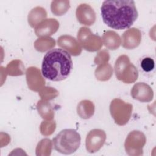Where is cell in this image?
<instances>
[{
  "mask_svg": "<svg viewBox=\"0 0 156 156\" xmlns=\"http://www.w3.org/2000/svg\"><path fill=\"white\" fill-rule=\"evenodd\" d=\"M101 11L104 23L117 30L129 28L138 18L135 2L131 0L105 1Z\"/></svg>",
  "mask_w": 156,
  "mask_h": 156,
  "instance_id": "6da1fadb",
  "label": "cell"
},
{
  "mask_svg": "<svg viewBox=\"0 0 156 156\" xmlns=\"http://www.w3.org/2000/svg\"><path fill=\"white\" fill-rule=\"evenodd\" d=\"M72 68L70 54L64 49L55 48L49 50L44 56L41 73L50 80L61 81L69 76Z\"/></svg>",
  "mask_w": 156,
  "mask_h": 156,
  "instance_id": "7a4b0ae2",
  "label": "cell"
},
{
  "mask_svg": "<svg viewBox=\"0 0 156 156\" xmlns=\"http://www.w3.org/2000/svg\"><path fill=\"white\" fill-rule=\"evenodd\" d=\"M80 141V134L72 129L62 130L52 139L54 149L66 155L75 152L79 147Z\"/></svg>",
  "mask_w": 156,
  "mask_h": 156,
  "instance_id": "3957f363",
  "label": "cell"
},
{
  "mask_svg": "<svg viewBox=\"0 0 156 156\" xmlns=\"http://www.w3.org/2000/svg\"><path fill=\"white\" fill-rule=\"evenodd\" d=\"M114 69L117 79L125 83H133L138 77L136 67L130 62L129 57L126 55H121L117 58Z\"/></svg>",
  "mask_w": 156,
  "mask_h": 156,
  "instance_id": "277c9868",
  "label": "cell"
},
{
  "mask_svg": "<svg viewBox=\"0 0 156 156\" xmlns=\"http://www.w3.org/2000/svg\"><path fill=\"white\" fill-rule=\"evenodd\" d=\"M133 106L119 98L113 99L110 104V112L115 122L119 126L126 125L130 120Z\"/></svg>",
  "mask_w": 156,
  "mask_h": 156,
  "instance_id": "5b68a950",
  "label": "cell"
},
{
  "mask_svg": "<svg viewBox=\"0 0 156 156\" xmlns=\"http://www.w3.org/2000/svg\"><path fill=\"white\" fill-rule=\"evenodd\" d=\"M77 41L83 49L88 52H96L100 50L103 43L102 38L94 34L90 29L81 27L77 32Z\"/></svg>",
  "mask_w": 156,
  "mask_h": 156,
  "instance_id": "8992f818",
  "label": "cell"
},
{
  "mask_svg": "<svg viewBox=\"0 0 156 156\" xmlns=\"http://www.w3.org/2000/svg\"><path fill=\"white\" fill-rule=\"evenodd\" d=\"M146 143L145 135L141 131L133 130L127 136L124 148L127 155L139 156L143 154V147Z\"/></svg>",
  "mask_w": 156,
  "mask_h": 156,
  "instance_id": "52a82bcc",
  "label": "cell"
},
{
  "mask_svg": "<svg viewBox=\"0 0 156 156\" xmlns=\"http://www.w3.org/2000/svg\"><path fill=\"white\" fill-rule=\"evenodd\" d=\"M106 137L105 131L102 129H94L90 130L85 140L87 151L90 153L98 152L104 146Z\"/></svg>",
  "mask_w": 156,
  "mask_h": 156,
  "instance_id": "ba28073f",
  "label": "cell"
},
{
  "mask_svg": "<svg viewBox=\"0 0 156 156\" xmlns=\"http://www.w3.org/2000/svg\"><path fill=\"white\" fill-rule=\"evenodd\" d=\"M40 70L35 66H30L26 71L27 86L34 91H39L45 85L46 81L42 76Z\"/></svg>",
  "mask_w": 156,
  "mask_h": 156,
  "instance_id": "9c48e42d",
  "label": "cell"
},
{
  "mask_svg": "<svg viewBox=\"0 0 156 156\" xmlns=\"http://www.w3.org/2000/svg\"><path fill=\"white\" fill-rule=\"evenodd\" d=\"M131 96L141 102H149L154 98L152 88L144 82L136 83L131 89Z\"/></svg>",
  "mask_w": 156,
  "mask_h": 156,
  "instance_id": "30bf717a",
  "label": "cell"
},
{
  "mask_svg": "<svg viewBox=\"0 0 156 156\" xmlns=\"http://www.w3.org/2000/svg\"><path fill=\"white\" fill-rule=\"evenodd\" d=\"M76 16L79 23L85 26L93 25L96 19V13L93 9L88 4L83 3L77 6Z\"/></svg>",
  "mask_w": 156,
  "mask_h": 156,
  "instance_id": "8fae6325",
  "label": "cell"
},
{
  "mask_svg": "<svg viewBox=\"0 0 156 156\" xmlns=\"http://www.w3.org/2000/svg\"><path fill=\"white\" fill-rule=\"evenodd\" d=\"M122 46L127 49H133L137 48L141 41V32L135 27L126 30L121 37Z\"/></svg>",
  "mask_w": 156,
  "mask_h": 156,
  "instance_id": "7c38bea8",
  "label": "cell"
},
{
  "mask_svg": "<svg viewBox=\"0 0 156 156\" xmlns=\"http://www.w3.org/2000/svg\"><path fill=\"white\" fill-rule=\"evenodd\" d=\"M57 44L73 56H78L82 52V47L77 40L69 35H63L59 37Z\"/></svg>",
  "mask_w": 156,
  "mask_h": 156,
  "instance_id": "4fadbf2b",
  "label": "cell"
},
{
  "mask_svg": "<svg viewBox=\"0 0 156 156\" xmlns=\"http://www.w3.org/2000/svg\"><path fill=\"white\" fill-rule=\"evenodd\" d=\"M59 28L58 21L54 18H48L41 21L35 27V34L40 37H49L55 34Z\"/></svg>",
  "mask_w": 156,
  "mask_h": 156,
  "instance_id": "5bb4252c",
  "label": "cell"
},
{
  "mask_svg": "<svg viewBox=\"0 0 156 156\" xmlns=\"http://www.w3.org/2000/svg\"><path fill=\"white\" fill-rule=\"evenodd\" d=\"M102 41L104 46L110 50H116L121 44L119 35L113 30L105 31L102 37Z\"/></svg>",
  "mask_w": 156,
  "mask_h": 156,
  "instance_id": "9a60e30c",
  "label": "cell"
},
{
  "mask_svg": "<svg viewBox=\"0 0 156 156\" xmlns=\"http://www.w3.org/2000/svg\"><path fill=\"white\" fill-rule=\"evenodd\" d=\"M47 12L46 10L41 7H35L29 13L27 16L28 23L30 27L35 28L41 21L46 20Z\"/></svg>",
  "mask_w": 156,
  "mask_h": 156,
  "instance_id": "2e32d148",
  "label": "cell"
},
{
  "mask_svg": "<svg viewBox=\"0 0 156 156\" xmlns=\"http://www.w3.org/2000/svg\"><path fill=\"white\" fill-rule=\"evenodd\" d=\"M94 105L90 100H82L77 105V115L82 119H87L92 117L94 113Z\"/></svg>",
  "mask_w": 156,
  "mask_h": 156,
  "instance_id": "e0dca14e",
  "label": "cell"
},
{
  "mask_svg": "<svg viewBox=\"0 0 156 156\" xmlns=\"http://www.w3.org/2000/svg\"><path fill=\"white\" fill-rule=\"evenodd\" d=\"M37 109L40 116L45 120H52L54 117V111L52 105L47 101L40 100L37 104Z\"/></svg>",
  "mask_w": 156,
  "mask_h": 156,
  "instance_id": "ac0fdd59",
  "label": "cell"
},
{
  "mask_svg": "<svg viewBox=\"0 0 156 156\" xmlns=\"http://www.w3.org/2000/svg\"><path fill=\"white\" fill-rule=\"evenodd\" d=\"M94 75L98 80L107 81L113 75V68L108 63L99 65L95 70Z\"/></svg>",
  "mask_w": 156,
  "mask_h": 156,
  "instance_id": "d6986e66",
  "label": "cell"
},
{
  "mask_svg": "<svg viewBox=\"0 0 156 156\" xmlns=\"http://www.w3.org/2000/svg\"><path fill=\"white\" fill-rule=\"evenodd\" d=\"M55 46V40L49 37L38 38L34 42L35 49L40 52H44L51 49H52Z\"/></svg>",
  "mask_w": 156,
  "mask_h": 156,
  "instance_id": "ffe728a7",
  "label": "cell"
},
{
  "mask_svg": "<svg viewBox=\"0 0 156 156\" xmlns=\"http://www.w3.org/2000/svg\"><path fill=\"white\" fill-rule=\"evenodd\" d=\"M70 7L69 1L68 0H55L51 4L52 13L56 16H62L65 14Z\"/></svg>",
  "mask_w": 156,
  "mask_h": 156,
  "instance_id": "44dd1931",
  "label": "cell"
},
{
  "mask_svg": "<svg viewBox=\"0 0 156 156\" xmlns=\"http://www.w3.org/2000/svg\"><path fill=\"white\" fill-rule=\"evenodd\" d=\"M5 70L7 74L11 76H21L24 73V66L21 60H13L8 63Z\"/></svg>",
  "mask_w": 156,
  "mask_h": 156,
  "instance_id": "7402d4cb",
  "label": "cell"
},
{
  "mask_svg": "<svg viewBox=\"0 0 156 156\" xmlns=\"http://www.w3.org/2000/svg\"><path fill=\"white\" fill-rule=\"evenodd\" d=\"M52 142L48 138L42 139L36 147V155L37 156L50 155L52 148Z\"/></svg>",
  "mask_w": 156,
  "mask_h": 156,
  "instance_id": "603a6c76",
  "label": "cell"
},
{
  "mask_svg": "<svg viewBox=\"0 0 156 156\" xmlns=\"http://www.w3.org/2000/svg\"><path fill=\"white\" fill-rule=\"evenodd\" d=\"M39 96L41 99L44 101H49L56 98L58 95V91L51 87H44L38 91Z\"/></svg>",
  "mask_w": 156,
  "mask_h": 156,
  "instance_id": "cb8c5ba5",
  "label": "cell"
},
{
  "mask_svg": "<svg viewBox=\"0 0 156 156\" xmlns=\"http://www.w3.org/2000/svg\"><path fill=\"white\" fill-rule=\"evenodd\" d=\"M55 128L56 124L54 121H43L40 126V131L43 135L49 136L53 133Z\"/></svg>",
  "mask_w": 156,
  "mask_h": 156,
  "instance_id": "d4e9b609",
  "label": "cell"
},
{
  "mask_svg": "<svg viewBox=\"0 0 156 156\" xmlns=\"http://www.w3.org/2000/svg\"><path fill=\"white\" fill-rule=\"evenodd\" d=\"M110 59L109 52L107 49H104L98 53L94 58V62L96 65H101L103 63H108Z\"/></svg>",
  "mask_w": 156,
  "mask_h": 156,
  "instance_id": "484cf974",
  "label": "cell"
},
{
  "mask_svg": "<svg viewBox=\"0 0 156 156\" xmlns=\"http://www.w3.org/2000/svg\"><path fill=\"white\" fill-rule=\"evenodd\" d=\"M141 68L144 72L151 71L155 66L154 60L151 57H145L141 62Z\"/></svg>",
  "mask_w": 156,
  "mask_h": 156,
  "instance_id": "4316f807",
  "label": "cell"
}]
</instances>
